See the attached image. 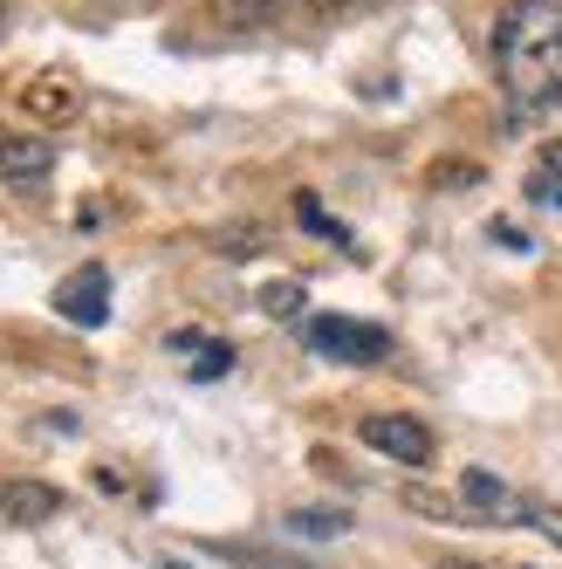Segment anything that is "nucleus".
Listing matches in <instances>:
<instances>
[{
	"label": "nucleus",
	"instance_id": "obj_1",
	"mask_svg": "<svg viewBox=\"0 0 562 569\" xmlns=\"http://www.w3.org/2000/svg\"><path fill=\"white\" fill-rule=\"evenodd\" d=\"M494 69L514 110L562 103V0H508L494 21Z\"/></svg>",
	"mask_w": 562,
	"mask_h": 569
},
{
	"label": "nucleus",
	"instance_id": "obj_2",
	"mask_svg": "<svg viewBox=\"0 0 562 569\" xmlns=\"http://www.w3.org/2000/svg\"><path fill=\"white\" fill-rule=\"evenodd\" d=\"M302 337L315 357H337V363H384L391 357V337L378 322H350V316H309Z\"/></svg>",
	"mask_w": 562,
	"mask_h": 569
},
{
	"label": "nucleus",
	"instance_id": "obj_3",
	"mask_svg": "<svg viewBox=\"0 0 562 569\" xmlns=\"http://www.w3.org/2000/svg\"><path fill=\"white\" fill-rule=\"evenodd\" d=\"M460 508H466V521H488V528H529V495H514L508 480H494V473H466L460 480Z\"/></svg>",
	"mask_w": 562,
	"mask_h": 569
},
{
	"label": "nucleus",
	"instance_id": "obj_4",
	"mask_svg": "<svg viewBox=\"0 0 562 569\" xmlns=\"http://www.w3.org/2000/svg\"><path fill=\"white\" fill-rule=\"evenodd\" d=\"M357 432H364V446L391 453L398 467H432V426H419L412 412H371Z\"/></svg>",
	"mask_w": 562,
	"mask_h": 569
},
{
	"label": "nucleus",
	"instance_id": "obj_5",
	"mask_svg": "<svg viewBox=\"0 0 562 569\" xmlns=\"http://www.w3.org/2000/svg\"><path fill=\"white\" fill-rule=\"evenodd\" d=\"M56 316L62 322H83V330H103L110 322V268H83V274H69L62 289H56Z\"/></svg>",
	"mask_w": 562,
	"mask_h": 569
},
{
	"label": "nucleus",
	"instance_id": "obj_6",
	"mask_svg": "<svg viewBox=\"0 0 562 569\" xmlns=\"http://www.w3.org/2000/svg\"><path fill=\"white\" fill-rule=\"evenodd\" d=\"M56 172V144L42 131H0V179L8 186H42Z\"/></svg>",
	"mask_w": 562,
	"mask_h": 569
},
{
	"label": "nucleus",
	"instance_id": "obj_7",
	"mask_svg": "<svg viewBox=\"0 0 562 569\" xmlns=\"http://www.w3.org/2000/svg\"><path fill=\"white\" fill-rule=\"evenodd\" d=\"M0 515L8 521H49V515H62V495L49 480H8L0 487Z\"/></svg>",
	"mask_w": 562,
	"mask_h": 569
},
{
	"label": "nucleus",
	"instance_id": "obj_8",
	"mask_svg": "<svg viewBox=\"0 0 562 569\" xmlns=\"http://www.w3.org/2000/svg\"><path fill=\"white\" fill-rule=\"evenodd\" d=\"M172 350L185 357L192 378H227V371H233V343H220V337H207V330H179Z\"/></svg>",
	"mask_w": 562,
	"mask_h": 569
},
{
	"label": "nucleus",
	"instance_id": "obj_9",
	"mask_svg": "<svg viewBox=\"0 0 562 569\" xmlns=\"http://www.w3.org/2000/svg\"><path fill=\"white\" fill-rule=\"evenodd\" d=\"M529 199L535 207H562V144H542V158L529 166Z\"/></svg>",
	"mask_w": 562,
	"mask_h": 569
},
{
	"label": "nucleus",
	"instance_id": "obj_10",
	"mask_svg": "<svg viewBox=\"0 0 562 569\" xmlns=\"http://www.w3.org/2000/svg\"><path fill=\"white\" fill-rule=\"evenodd\" d=\"M220 8V21H233V28H261V21H274V14H289L295 0H213Z\"/></svg>",
	"mask_w": 562,
	"mask_h": 569
},
{
	"label": "nucleus",
	"instance_id": "obj_11",
	"mask_svg": "<svg viewBox=\"0 0 562 569\" xmlns=\"http://www.w3.org/2000/svg\"><path fill=\"white\" fill-rule=\"evenodd\" d=\"M21 103H34L42 117H69L76 110V90H62V76H42V83H28Z\"/></svg>",
	"mask_w": 562,
	"mask_h": 569
},
{
	"label": "nucleus",
	"instance_id": "obj_12",
	"mask_svg": "<svg viewBox=\"0 0 562 569\" xmlns=\"http://www.w3.org/2000/svg\"><path fill=\"white\" fill-rule=\"evenodd\" d=\"M289 528H295V536H343L350 515H343V508H295Z\"/></svg>",
	"mask_w": 562,
	"mask_h": 569
},
{
	"label": "nucleus",
	"instance_id": "obj_13",
	"mask_svg": "<svg viewBox=\"0 0 562 569\" xmlns=\"http://www.w3.org/2000/svg\"><path fill=\"white\" fill-rule=\"evenodd\" d=\"M261 309L281 316V322H295V316H302V281H268V289H261Z\"/></svg>",
	"mask_w": 562,
	"mask_h": 569
},
{
	"label": "nucleus",
	"instance_id": "obj_14",
	"mask_svg": "<svg viewBox=\"0 0 562 569\" xmlns=\"http://www.w3.org/2000/svg\"><path fill=\"white\" fill-rule=\"evenodd\" d=\"M295 220H302L309 233H323V240H337V248H350V227H337V220H330L323 207H315V199H309V192L295 199Z\"/></svg>",
	"mask_w": 562,
	"mask_h": 569
},
{
	"label": "nucleus",
	"instance_id": "obj_15",
	"mask_svg": "<svg viewBox=\"0 0 562 569\" xmlns=\"http://www.w3.org/2000/svg\"><path fill=\"white\" fill-rule=\"evenodd\" d=\"M529 528H542V536H555V542H562V515H555V508H542V501L529 508Z\"/></svg>",
	"mask_w": 562,
	"mask_h": 569
},
{
	"label": "nucleus",
	"instance_id": "obj_16",
	"mask_svg": "<svg viewBox=\"0 0 562 569\" xmlns=\"http://www.w3.org/2000/svg\"><path fill=\"white\" fill-rule=\"evenodd\" d=\"M295 8H309V14H337V8H357V0H295Z\"/></svg>",
	"mask_w": 562,
	"mask_h": 569
},
{
	"label": "nucleus",
	"instance_id": "obj_17",
	"mask_svg": "<svg viewBox=\"0 0 562 569\" xmlns=\"http://www.w3.org/2000/svg\"><path fill=\"white\" fill-rule=\"evenodd\" d=\"M453 569H466V562H453Z\"/></svg>",
	"mask_w": 562,
	"mask_h": 569
}]
</instances>
